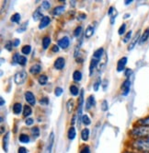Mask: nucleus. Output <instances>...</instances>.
Segmentation results:
<instances>
[{
    "mask_svg": "<svg viewBox=\"0 0 149 153\" xmlns=\"http://www.w3.org/2000/svg\"><path fill=\"white\" fill-rule=\"evenodd\" d=\"M101 84H102V83H101V79H100V76H98L97 79L95 80V82H94V84H93V89H94V91H98Z\"/></svg>",
    "mask_w": 149,
    "mask_h": 153,
    "instance_id": "obj_30",
    "label": "nucleus"
},
{
    "mask_svg": "<svg viewBox=\"0 0 149 153\" xmlns=\"http://www.w3.org/2000/svg\"><path fill=\"white\" fill-rule=\"evenodd\" d=\"M65 7L63 6H58L56 7H55L54 11H52V14H54L55 16H60L62 15L63 12H65Z\"/></svg>",
    "mask_w": 149,
    "mask_h": 153,
    "instance_id": "obj_22",
    "label": "nucleus"
},
{
    "mask_svg": "<svg viewBox=\"0 0 149 153\" xmlns=\"http://www.w3.org/2000/svg\"><path fill=\"white\" fill-rule=\"evenodd\" d=\"M51 22V19L48 16H44V18L41 19V22H40V25H39V29L40 30H42V29H44L46 28Z\"/></svg>",
    "mask_w": 149,
    "mask_h": 153,
    "instance_id": "obj_14",
    "label": "nucleus"
},
{
    "mask_svg": "<svg viewBox=\"0 0 149 153\" xmlns=\"http://www.w3.org/2000/svg\"><path fill=\"white\" fill-rule=\"evenodd\" d=\"M132 73H133V70H132V69H130V68H126V69H125V72H124V75H125V76H127V79H129V76L132 75Z\"/></svg>",
    "mask_w": 149,
    "mask_h": 153,
    "instance_id": "obj_49",
    "label": "nucleus"
},
{
    "mask_svg": "<svg viewBox=\"0 0 149 153\" xmlns=\"http://www.w3.org/2000/svg\"><path fill=\"white\" fill-rule=\"evenodd\" d=\"M125 30H126V24H125V23H122V24L120 26L119 30H118V33H119V35L124 34V33H125Z\"/></svg>",
    "mask_w": 149,
    "mask_h": 153,
    "instance_id": "obj_42",
    "label": "nucleus"
},
{
    "mask_svg": "<svg viewBox=\"0 0 149 153\" xmlns=\"http://www.w3.org/2000/svg\"><path fill=\"white\" fill-rule=\"evenodd\" d=\"M82 123L85 126H89L91 124V120H90V118L87 114H83V116H82Z\"/></svg>",
    "mask_w": 149,
    "mask_h": 153,
    "instance_id": "obj_38",
    "label": "nucleus"
},
{
    "mask_svg": "<svg viewBox=\"0 0 149 153\" xmlns=\"http://www.w3.org/2000/svg\"><path fill=\"white\" fill-rule=\"evenodd\" d=\"M30 133H31V135L33 136L34 138L39 137V136H40V129H39V127H37V126L32 127V128L30 129Z\"/></svg>",
    "mask_w": 149,
    "mask_h": 153,
    "instance_id": "obj_35",
    "label": "nucleus"
},
{
    "mask_svg": "<svg viewBox=\"0 0 149 153\" xmlns=\"http://www.w3.org/2000/svg\"><path fill=\"white\" fill-rule=\"evenodd\" d=\"M70 45V40L67 36H65V37H63L61 38L59 41H58V46L62 49H66L68 48Z\"/></svg>",
    "mask_w": 149,
    "mask_h": 153,
    "instance_id": "obj_11",
    "label": "nucleus"
},
{
    "mask_svg": "<svg viewBox=\"0 0 149 153\" xmlns=\"http://www.w3.org/2000/svg\"><path fill=\"white\" fill-rule=\"evenodd\" d=\"M94 30H95L94 27L92 25H89L86 29V31H85V37L88 38V39L90 38L94 34Z\"/></svg>",
    "mask_w": 149,
    "mask_h": 153,
    "instance_id": "obj_21",
    "label": "nucleus"
},
{
    "mask_svg": "<svg viewBox=\"0 0 149 153\" xmlns=\"http://www.w3.org/2000/svg\"><path fill=\"white\" fill-rule=\"evenodd\" d=\"M100 107H101V110H102L103 112L108 111V109H109V104H108V102L106 101V100H103V101L101 102Z\"/></svg>",
    "mask_w": 149,
    "mask_h": 153,
    "instance_id": "obj_40",
    "label": "nucleus"
},
{
    "mask_svg": "<svg viewBox=\"0 0 149 153\" xmlns=\"http://www.w3.org/2000/svg\"><path fill=\"white\" fill-rule=\"evenodd\" d=\"M69 91H70V93L73 96H77L79 94V90H78V88L76 85H71L69 87Z\"/></svg>",
    "mask_w": 149,
    "mask_h": 153,
    "instance_id": "obj_29",
    "label": "nucleus"
},
{
    "mask_svg": "<svg viewBox=\"0 0 149 153\" xmlns=\"http://www.w3.org/2000/svg\"><path fill=\"white\" fill-rule=\"evenodd\" d=\"M132 35H133V30H129L123 37V42L127 43L132 40Z\"/></svg>",
    "mask_w": 149,
    "mask_h": 153,
    "instance_id": "obj_37",
    "label": "nucleus"
},
{
    "mask_svg": "<svg viewBox=\"0 0 149 153\" xmlns=\"http://www.w3.org/2000/svg\"><path fill=\"white\" fill-rule=\"evenodd\" d=\"M4 126H1V134H4Z\"/></svg>",
    "mask_w": 149,
    "mask_h": 153,
    "instance_id": "obj_60",
    "label": "nucleus"
},
{
    "mask_svg": "<svg viewBox=\"0 0 149 153\" xmlns=\"http://www.w3.org/2000/svg\"><path fill=\"white\" fill-rule=\"evenodd\" d=\"M81 138L83 141H88L89 138V128H84L81 131Z\"/></svg>",
    "mask_w": 149,
    "mask_h": 153,
    "instance_id": "obj_24",
    "label": "nucleus"
},
{
    "mask_svg": "<svg viewBox=\"0 0 149 153\" xmlns=\"http://www.w3.org/2000/svg\"><path fill=\"white\" fill-rule=\"evenodd\" d=\"M77 136V131H76V128H74V126H71L68 131H67V137L69 140H74V137H76Z\"/></svg>",
    "mask_w": 149,
    "mask_h": 153,
    "instance_id": "obj_17",
    "label": "nucleus"
},
{
    "mask_svg": "<svg viewBox=\"0 0 149 153\" xmlns=\"http://www.w3.org/2000/svg\"><path fill=\"white\" fill-rule=\"evenodd\" d=\"M48 81V76L46 75H40V76L38 78V82L40 85H45Z\"/></svg>",
    "mask_w": 149,
    "mask_h": 153,
    "instance_id": "obj_27",
    "label": "nucleus"
},
{
    "mask_svg": "<svg viewBox=\"0 0 149 153\" xmlns=\"http://www.w3.org/2000/svg\"><path fill=\"white\" fill-rule=\"evenodd\" d=\"M140 38H141V33H140V31H138L137 33L132 38V40L130 42V45H129L128 48H127V49H128V51H132L136 46L137 43L140 42Z\"/></svg>",
    "mask_w": 149,
    "mask_h": 153,
    "instance_id": "obj_6",
    "label": "nucleus"
},
{
    "mask_svg": "<svg viewBox=\"0 0 149 153\" xmlns=\"http://www.w3.org/2000/svg\"><path fill=\"white\" fill-rule=\"evenodd\" d=\"M21 16H20V14L19 13H15V14H13L12 16H11V18H10V20L12 21V22H15V23H18L19 24V22H20V18Z\"/></svg>",
    "mask_w": 149,
    "mask_h": 153,
    "instance_id": "obj_34",
    "label": "nucleus"
},
{
    "mask_svg": "<svg viewBox=\"0 0 149 153\" xmlns=\"http://www.w3.org/2000/svg\"><path fill=\"white\" fill-rule=\"evenodd\" d=\"M24 97H25V100L26 102L30 104V105H32L34 106L36 104V98L34 96V94L30 91H26L25 94H24Z\"/></svg>",
    "mask_w": 149,
    "mask_h": 153,
    "instance_id": "obj_7",
    "label": "nucleus"
},
{
    "mask_svg": "<svg viewBox=\"0 0 149 153\" xmlns=\"http://www.w3.org/2000/svg\"><path fill=\"white\" fill-rule=\"evenodd\" d=\"M129 135L134 139L140 138V137H149V126H134L130 131Z\"/></svg>",
    "mask_w": 149,
    "mask_h": 153,
    "instance_id": "obj_2",
    "label": "nucleus"
},
{
    "mask_svg": "<svg viewBox=\"0 0 149 153\" xmlns=\"http://www.w3.org/2000/svg\"><path fill=\"white\" fill-rule=\"evenodd\" d=\"M63 91L62 88H60V87H56L55 90V95L56 97H60V96L62 95Z\"/></svg>",
    "mask_w": 149,
    "mask_h": 153,
    "instance_id": "obj_45",
    "label": "nucleus"
},
{
    "mask_svg": "<svg viewBox=\"0 0 149 153\" xmlns=\"http://www.w3.org/2000/svg\"><path fill=\"white\" fill-rule=\"evenodd\" d=\"M148 38H149V28H147V29H145V31L143 32V34L141 35V38H140V43L141 45H143V43H145L147 40H148Z\"/></svg>",
    "mask_w": 149,
    "mask_h": 153,
    "instance_id": "obj_19",
    "label": "nucleus"
},
{
    "mask_svg": "<svg viewBox=\"0 0 149 153\" xmlns=\"http://www.w3.org/2000/svg\"><path fill=\"white\" fill-rule=\"evenodd\" d=\"M127 60H128V58H127L126 56H123V57H122L118 61V63H117V71H118V72H122V71L125 70Z\"/></svg>",
    "mask_w": 149,
    "mask_h": 153,
    "instance_id": "obj_10",
    "label": "nucleus"
},
{
    "mask_svg": "<svg viewBox=\"0 0 149 153\" xmlns=\"http://www.w3.org/2000/svg\"><path fill=\"white\" fill-rule=\"evenodd\" d=\"M12 45H13V42H6V45H5V48L7 50V51H12Z\"/></svg>",
    "mask_w": 149,
    "mask_h": 153,
    "instance_id": "obj_46",
    "label": "nucleus"
},
{
    "mask_svg": "<svg viewBox=\"0 0 149 153\" xmlns=\"http://www.w3.org/2000/svg\"><path fill=\"white\" fill-rule=\"evenodd\" d=\"M54 142H55V134H54V132H52L50 134V137L48 139L45 153H51L52 152V146H54Z\"/></svg>",
    "mask_w": 149,
    "mask_h": 153,
    "instance_id": "obj_12",
    "label": "nucleus"
},
{
    "mask_svg": "<svg viewBox=\"0 0 149 153\" xmlns=\"http://www.w3.org/2000/svg\"><path fill=\"white\" fill-rule=\"evenodd\" d=\"M18 139H19V141L21 142V143H24V144L29 143V142H30V137L28 135H26V134H20Z\"/></svg>",
    "mask_w": 149,
    "mask_h": 153,
    "instance_id": "obj_33",
    "label": "nucleus"
},
{
    "mask_svg": "<svg viewBox=\"0 0 149 153\" xmlns=\"http://www.w3.org/2000/svg\"><path fill=\"white\" fill-rule=\"evenodd\" d=\"M95 97L93 95H90L86 101V110H89L91 107L95 105Z\"/></svg>",
    "mask_w": 149,
    "mask_h": 153,
    "instance_id": "obj_16",
    "label": "nucleus"
},
{
    "mask_svg": "<svg viewBox=\"0 0 149 153\" xmlns=\"http://www.w3.org/2000/svg\"><path fill=\"white\" fill-rule=\"evenodd\" d=\"M13 60L16 64H18L20 65H25L27 64V58L24 56H20L19 53H15L13 56Z\"/></svg>",
    "mask_w": 149,
    "mask_h": 153,
    "instance_id": "obj_8",
    "label": "nucleus"
},
{
    "mask_svg": "<svg viewBox=\"0 0 149 153\" xmlns=\"http://www.w3.org/2000/svg\"><path fill=\"white\" fill-rule=\"evenodd\" d=\"M0 101H1V102H0V105H1V106H4L5 101H4V99H3V97H0Z\"/></svg>",
    "mask_w": 149,
    "mask_h": 153,
    "instance_id": "obj_57",
    "label": "nucleus"
},
{
    "mask_svg": "<svg viewBox=\"0 0 149 153\" xmlns=\"http://www.w3.org/2000/svg\"><path fill=\"white\" fill-rule=\"evenodd\" d=\"M104 49L101 47V48H99V49H97L95 52H94V53H93V56L92 57H94V58H97V59H99V60H100L101 59V57L104 56Z\"/></svg>",
    "mask_w": 149,
    "mask_h": 153,
    "instance_id": "obj_18",
    "label": "nucleus"
},
{
    "mask_svg": "<svg viewBox=\"0 0 149 153\" xmlns=\"http://www.w3.org/2000/svg\"><path fill=\"white\" fill-rule=\"evenodd\" d=\"M55 68L57 69V70H61L63 69V68H65V65H66V59L63 58V57H58L55 59Z\"/></svg>",
    "mask_w": 149,
    "mask_h": 153,
    "instance_id": "obj_9",
    "label": "nucleus"
},
{
    "mask_svg": "<svg viewBox=\"0 0 149 153\" xmlns=\"http://www.w3.org/2000/svg\"><path fill=\"white\" fill-rule=\"evenodd\" d=\"M27 27H28V22H24L23 24H21V25L19 26V28L17 30V31H18V32H23V31L26 30Z\"/></svg>",
    "mask_w": 149,
    "mask_h": 153,
    "instance_id": "obj_43",
    "label": "nucleus"
},
{
    "mask_svg": "<svg viewBox=\"0 0 149 153\" xmlns=\"http://www.w3.org/2000/svg\"><path fill=\"white\" fill-rule=\"evenodd\" d=\"M82 30H83V29H82L81 26L77 27L76 30H74V37H79L80 34L82 33Z\"/></svg>",
    "mask_w": 149,
    "mask_h": 153,
    "instance_id": "obj_41",
    "label": "nucleus"
},
{
    "mask_svg": "<svg viewBox=\"0 0 149 153\" xmlns=\"http://www.w3.org/2000/svg\"><path fill=\"white\" fill-rule=\"evenodd\" d=\"M41 67L39 65V64H36V65H33L32 67L30 68V72L32 74V75H37L41 72Z\"/></svg>",
    "mask_w": 149,
    "mask_h": 153,
    "instance_id": "obj_20",
    "label": "nucleus"
},
{
    "mask_svg": "<svg viewBox=\"0 0 149 153\" xmlns=\"http://www.w3.org/2000/svg\"><path fill=\"white\" fill-rule=\"evenodd\" d=\"M34 123V120L32 119V118H27L26 119V121H25V124L27 125V126H31Z\"/></svg>",
    "mask_w": 149,
    "mask_h": 153,
    "instance_id": "obj_50",
    "label": "nucleus"
},
{
    "mask_svg": "<svg viewBox=\"0 0 149 153\" xmlns=\"http://www.w3.org/2000/svg\"><path fill=\"white\" fill-rule=\"evenodd\" d=\"M121 90H122V94L123 96H126V95L129 94L130 90H131V80H130V79H126L123 81V83L122 84V87H121Z\"/></svg>",
    "mask_w": 149,
    "mask_h": 153,
    "instance_id": "obj_5",
    "label": "nucleus"
},
{
    "mask_svg": "<svg viewBox=\"0 0 149 153\" xmlns=\"http://www.w3.org/2000/svg\"><path fill=\"white\" fill-rule=\"evenodd\" d=\"M83 103H84V91L82 90L80 91V96L78 98V108H77V124L78 126L80 125V122H82V108H83Z\"/></svg>",
    "mask_w": 149,
    "mask_h": 153,
    "instance_id": "obj_3",
    "label": "nucleus"
},
{
    "mask_svg": "<svg viewBox=\"0 0 149 153\" xmlns=\"http://www.w3.org/2000/svg\"><path fill=\"white\" fill-rule=\"evenodd\" d=\"M19 43H20V41H19V39H16V40L13 42V46L17 47V46H18Z\"/></svg>",
    "mask_w": 149,
    "mask_h": 153,
    "instance_id": "obj_52",
    "label": "nucleus"
},
{
    "mask_svg": "<svg viewBox=\"0 0 149 153\" xmlns=\"http://www.w3.org/2000/svg\"><path fill=\"white\" fill-rule=\"evenodd\" d=\"M73 108H74V101H73L72 99H70V100H68V102H67V103H66V109H67V112H68L69 114L72 113Z\"/></svg>",
    "mask_w": 149,
    "mask_h": 153,
    "instance_id": "obj_39",
    "label": "nucleus"
},
{
    "mask_svg": "<svg viewBox=\"0 0 149 153\" xmlns=\"http://www.w3.org/2000/svg\"><path fill=\"white\" fill-rule=\"evenodd\" d=\"M9 137H10V133L7 132L5 134V136L3 137V149L4 151L7 153L8 151V145H9Z\"/></svg>",
    "mask_w": 149,
    "mask_h": 153,
    "instance_id": "obj_13",
    "label": "nucleus"
},
{
    "mask_svg": "<svg viewBox=\"0 0 149 153\" xmlns=\"http://www.w3.org/2000/svg\"><path fill=\"white\" fill-rule=\"evenodd\" d=\"M50 45H51V38L48 36H45L42 39V47H44V49H47Z\"/></svg>",
    "mask_w": 149,
    "mask_h": 153,
    "instance_id": "obj_32",
    "label": "nucleus"
},
{
    "mask_svg": "<svg viewBox=\"0 0 149 153\" xmlns=\"http://www.w3.org/2000/svg\"><path fill=\"white\" fill-rule=\"evenodd\" d=\"M52 51L54 52V53H57L59 51V46L58 45H54L52 48Z\"/></svg>",
    "mask_w": 149,
    "mask_h": 153,
    "instance_id": "obj_53",
    "label": "nucleus"
},
{
    "mask_svg": "<svg viewBox=\"0 0 149 153\" xmlns=\"http://www.w3.org/2000/svg\"><path fill=\"white\" fill-rule=\"evenodd\" d=\"M132 2H134L133 0H127V1H125L124 4H125V5H129V4H131Z\"/></svg>",
    "mask_w": 149,
    "mask_h": 153,
    "instance_id": "obj_58",
    "label": "nucleus"
},
{
    "mask_svg": "<svg viewBox=\"0 0 149 153\" xmlns=\"http://www.w3.org/2000/svg\"><path fill=\"white\" fill-rule=\"evenodd\" d=\"M115 19H116V14L114 13V14L111 15V24H113V23H114Z\"/></svg>",
    "mask_w": 149,
    "mask_h": 153,
    "instance_id": "obj_55",
    "label": "nucleus"
},
{
    "mask_svg": "<svg viewBox=\"0 0 149 153\" xmlns=\"http://www.w3.org/2000/svg\"><path fill=\"white\" fill-rule=\"evenodd\" d=\"M31 114H32V110H31L30 106V105H25V106L23 107V115H24L25 117H28V116H30Z\"/></svg>",
    "mask_w": 149,
    "mask_h": 153,
    "instance_id": "obj_31",
    "label": "nucleus"
},
{
    "mask_svg": "<svg viewBox=\"0 0 149 153\" xmlns=\"http://www.w3.org/2000/svg\"><path fill=\"white\" fill-rule=\"evenodd\" d=\"M21 112H22V104L20 102H16L13 105V113L15 114H19Z\"/></svg>",
    "mask_w": 149,
    "mask_h": 153,
    "instance_id": "obj_23",
    "label": "nucleus"
},
{
    "mask_svg": "<svg viewBox=\"0 0 149 153\" xmlns=\"http://www.w3.org/2000/svg\"><path fill=\"white\" fill-rule=\"evenodd\" d=\"M39 102H40L41 105H48V103H49V99H48L47 97H44V98H41V99L39 101Z\"/></svg>",
    "mask_w": 149,
    "mask_h": 153,
    "instance_id": "obj_44",
    "label": "nucleus"
},
{
    "mask_svg": "<svg viewBox=\"0 0 149 153\" xmlns=\"http://www.w3.org/2000/svg\"><path fill=\"white\" fill-rule=\"evenodd\" d=\"M137 125L138 126H149V115L145 117V118L138 120Z\"/></svg>",
    "mask_w": 149,
    "mask_h": 153,
    "instance_id": "obj_26",
    "label": "nucleus"
},
{
    "mask_svg": "<svg viewBox=\"0 0 149 153\" xmlns=\"http://www.w3.org/2000/svg\"><path fill=\"white\" fill-rule=\"evenodd\" d=\"M73 79L74 81H80L82 79V73L79 70H76L73 73Z\"/></svg>",
    "mask_w": 149,
    "mask_h": 153,
    "instance_id": "obj_28",
    "label": "nucleus"
},
{
    "mask_svg": "<svg viewBox=\"0 0 149 153\" xmlns=\"http://www.w3.org/2000/svg\"><path fill=\"white\" fill-rule=\"evenodd\" d=\"M130 16H131V15H130V14H125V15H124V17H123V18H124V19H128V18H129V17H130Z\"/></svg>",
    "mask_w": 149,
    "mask_h": 153,
    "instance_id": "obj_59",
    "label": "nucleus"
},
{
    "mask_svg": "<svg viewBox=\"0 0 149 153\" xmlns=\"http://www.w3.org/2000/svg\"><path fill=\"white\" fill-rule=\"evenodd\" d=\"M80 153H90V149L89 146H84L81 150H80Z\"/></svg>",
    "mask_w": 149,
    "mask_h": 153,
    "instance_id": "obj_47",
    "label": "nucleus"
},
{
    "mask_svg": "<svg viewBox=\"0 0 149 153\" xmlns=\"http://www.w3.org/2000/svg\"><path fill=\"white\" fill-rule=\"evenodd\" d=\"M31 52V46L30 45H24L22 47V49H21V53H22L24 56H28L29 53H30Z\"/></svg>",
    "mask_w": 149,
    "mask_h": 153,
    "instance_id": "obj_36",
    "label": "nucleus"
},
{
    "mask_svg": "<svg viewBox=\"0 0 149 153\" xmlns=\"http://www.w3.org/2000/svg\"><path fill=\"white\" fill-rule=\"evenodd\" d=\"M113 11H114V8H113L112 7H110V9H109L108 15H110V16H111V15H112V12H113Z\"/></svg>",
    "mask_w": 149,
    "mask_h": 153,
    "instance_id": "obj_56",
    "label": "nucleus"
},
{
    "mask_svg": "<svg viewBox=\"0 0 149 153\" xmlns=\"http://www.w3.org/2000/svg\"><path fill=\"white\" fill-rule=\"evenodd\" d=\"M44 16H42V14H41V9H40V8L36 9L35 11H34V13L32 14V18H33L34 21H38L39 19L41 20V19L44 18Z\"/></svg>",
    "mask_w": 149,
    "mask_h": 153,
    "instance_id": "obj_25",
    "label": "nucleus"
},
{
    "mask_svg": "<svg viewBox=\"0 0 149 153\" xmlns=\"http://www.w3.org/2000/svg\"><path fill=\"white\" fill-rule=\"evenodd\" d=\"M26 79H27V72L24 70H21V71L16 73V75L14 76V81L18 85H21V84L25 83Z\"/></svg>",
    "mask_w": 149,
    "mask_h": 153,
    "instance_id": "obj_4",
    "label": "nucleus"
},
{
    "mask_svg": "<svg viewBox=\"0 0 149 153\" xmlns=\"http://www.w3.org/2000/svg\"><path fill=\"white\" fill-rule=\"evenodd\" d=\"M99 63H100V60H99V59L92 57V59H91V61H90V64H89V75H90V76H92V74H93V72H94V69H95L96 67H97V65H99Z\"/></svg>",
    "mask_w": 149,
    "mask_h": 153,
    "instance_id": "obj_15",
    "label": "nucleus"
},
{
    "mask_svg": "<svg viewBox=\"0 0 149 153\" xmlns=\"http://www.w3.org/2000/svg\"><path fill=\"white\" fill-rule=\"evenodd\" d=\"M42 7H44L45 10H47V9H49L50 8V7H51V4L48 2V1H44V2H42Z\"/></svg>",
    "mask_w": 149,
    "mask_h": 153,
    "instance_id": "obj_48",
    "label": "nucleus"
},
{
    "mask_svg": "<svg viewBox=\"0 0 149 153\" xmlns=\"http://www.w3.org/2000/svg\"><path fill=\"white\" fill-rule=\"evenodd\" d=\"M102 85H103V90L106 91V88H107V86H108V80L107 79H104Z\"/></svg>",
    "mask_w": 149,
    "mask_h": 153,
    "instance_id": "obj_54",
    "label": "nucleus"
},
{
    "mask_svg": "<svg viewBox=\"0 0 149 153\" xmlns=\"http://www.w3.org/2000/svg\"><path fill=\"white\" fill-rule=\"evenodd\" d=\"M132 148L139 152L149 153V137L135 138L132 141Z\"/></svg>",
    "mask_w": 149,
    "mask_h": 153,
    "instance_id": "obj_1",
    "label": "nucleus"
},
{
    "mask_svg": "<svg viewBox=\"0 0 149 153\" xmlns=\"http://www.w3.org/2000/svg\"><path fill=\"white\" fill-rule=\"evenodd\" d=\"M18 153H28V151L24 147H19L18 150Z\"/></svg>",
    "mask_w": 149,
    "mask_h": 153,
    "instance_id": "obj_51",
    "label": "nucleus"
}]
</instances>
